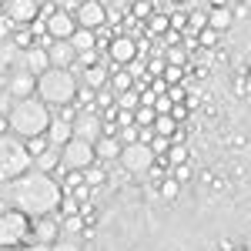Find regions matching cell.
I'll return each instance as SVG.
<instances>
[{
  "mask_svg": "<svg viewBox=\"0 0 251 251\" xmlns=\"http://www.w3.org/2000/svg\"><path fill=\"white\" fill-rule=\"evenodd\" d=\"M151 131H154L157 137H171L174 131H177V121H174L171 114H157L154 124H151Z\"/></svg>",
  "mask_w": 251,
  "mask_h": 251,
  "instance_id": "24",
  "label": "cell"
},
{
  "mask_svg": "<svg viewBox=\"0 0 251 251\" xmlns=\"http://www.w3.org/2000/svg\"><path fill=\"white\" fill-rule=\"evenodd\" d=\"M7 3V17L14 20V24H34L37 17V0H3Z\"/></svg>",
  "mask_w": 251,
  "mask_h": 251,
  "instance_id": "15",
  "label": "cell"
},
{
  "mask_svg": "<svg viewBox=\"0 0 251 251\" xmlns=\"http://www.w3.org/2000/svg\"><path fill=\"white\" fill-rule=\"evenodd\" d=\"M80 228H84V218H80V214H67L64 225H60V231H64V234H77Z\"/></svg>",
  "mask_w": 251,
  "mask_h": 251,
  "instance_id": "32",
  "label": "cell"
},
{
  "mask_svg": "<svg viewBox=\"0 0 251 251\" xmlns=\"http://www.w3.org/2000/svg\"><path fill=\"white\" fill-rule=\"evenodd\" d=\"M168 157H171V164L181 168V164L188 161V148H181V144H177V148H168Z\"/></svg>",
  "mask_w": 251,
  "mask_h": 251,
  "instance_id": "38",
  "label": "cell"
},
{
  "mask_svg": "<svg viewBox=\"0 0 251 251\" xmlns=\"http://www.w3.org/2000/svg\"><path fill=\"white\" fill-rule=\"evenodd\" d=\"M171 3H184V0H171Z\"/></svg>",
  "mask_w": 251,
  "mask_h": 251,
  "instance_id": "52",
  "label": "cell"
},
{
  "mask_svg": "<svg viewBox=\"0 0 251 251\" xmlns=\"http://www.w3.org/2000/svg\"><path fill=\"white\" fill-rule=\"evenodd\" d=\"M24 148H27V154H30V161H34V157H40L47 148H50V141H47L44 134H34V137H27V144H24Z\"/></svg>",
  "mask_w": 251,
  "mask_h": 251,
  "instance_id": "26",
  "label": "cell"
},
{
  "mask_svg": "<svg viewBox=\"0 0 251 251\" xmlns=\"http://www.w3.org/2000/svg\"><path fill=\"white\" fill-rule=\"evenodd\" d=\"M117 141H121V144H134L137 141V124H131V127H117Z\"/></svg>",
  "mask_w": 251,
  "mask_h": 251,
  "instance_id": "35",
  "label": "cell"
},
{
  "mask_svg": "<svg viewBox=\"0 0 251 251\" xmlns=\"http://www.w3.org/2000/svg\"><path fill=\"white\" fill-rule=\"evenodd\" d=\"M94 44H97L94 30H84V27H77V30L71 34V47H74L77 54H87V50H94Z\"/></svg>",
  "mask_w": 251,
  "mask_h": 251,
  "instance_id": "23",
  "label": "cell"
},
{
  "mask_svg": "<svg viewBox=\"0 0 251 251\" xmlns=\"http://www.w3.org/2000/svg\"><path fill=\"white\" fill-rule=\"evenodd\" d=\"M121 148H124V144H121V141H117V137H97L94 141V157L97 161H117V157H121Z\"/></svg>",
  "mask_w": 251,
  "mask_h": 251,
  "instance_id": "19",
  "label": "cell"
},
{
  "mask_svg": "<svg viewBox=\"0 0 251 251\" xmlns=\"http://www.w3.org/2000/svg\"><path fill=\"white\" fill-rule=\"evenodd\" d=\"M57 117H60V121H74V117H77V107H74V104H64Z\"/></svg>",
  "mask_w": 251,
  "mask_h": 251,
  "instance_id": "43",
  "label": "cell"
},
{
  "mask_svg": "<svg viewBox=\"0 0 251 251\" xmlns=\"http://www.w3.org/2000/svg\"><path fill=\"white\" fill-rule=\"evenodd\" d=\"M50 251H80V248H77V241H60L57 238V245H50Z\"/></svg>",
  "mask_w": 251,
  "mask_h": 251,
  "instance_id": "42",
  "label": "cell"
},
{
  "mask_svg": "<svg viewBox=\"0 0 251 251\" xmlns=\"http://www.w3.org/2000/svg\"><path fill=\"white\" fill-rule=\"evenodd\" d=\"M77 77L74 71H60V67H47L37 77V91L34 97L44 100V104H54V107H64V104H74V94H77Z\"/></svg>",
  "mask_w": 251,
  "mask_h": 251,
  "instance_id": "3",
  "label": "cell"
},
{
  "mask_svg": "<svg viewBox=\"0 0 251 251\" xmlns=\"http://www.w3.org/2000/svg\"><path fill=\"white\" fill-rule=\"evenodd\" d=\"M198 44L214 47V44H218V30H211V27H201V30H198Z\"/></svg>",
  "mask_w": 251,
  "mask_h": 251,
  "instance_id": "34",
  "label": "cell"
},
{
  "mask_svg": "<svg viewBox=\"0 0 251 251\" xmlns=\"http://www.w3.org/2000/svg\"><path fill=\"white\" fill-rule=\"evenodd\" d=\"M107 77H111V71H107L104 64H91V67H84V74H80V87L100 91V87H107Z\"/></svg>",
  "mask_w": 251,
  "mask_h": 251,
  "instance_id": "18",
  "label": "cell"
},
{
  "mask_svg": "<svg viewBox=\"0 0 251 251\" xmlns=\"http://www.w3.org/2000/svg\"><path fill=\"white\" fill-rule=\"evenodd\" d=\"M57 238H60V221L57 218H50V214L37 218V225H34V241H37V245H54Z\"/></svg>",
  "mask_w": 251,
  "mask_h": 251,
  "instance_id": "16",
  "label": "cell"
},
{
  "mask_svg": "<svg viewBox=\"0 0 251 251\" xmlns=\"http://www.w3.org/2000/svg\"><path fill=\"white\" fill-rule=\"evenodd\" d=\"M154 107H151V104H137V111H134V124L137 127H151V124H154Z\"/></svg>",
  "mask_w": 251,
  "mask_h": 251,
  "instance_id": "27",
  "label": "cell"
},
{
  "mask_svg": "<svg viewBox=\"0 0 251 251\" xmlns=\"http://www.w3.org/2000/svg\"><path fill=\"white\" fill-rule=\"evenodd\" d=\"M3 91H7V97H14V100L34 97V91H37V77H34L30 71H24V67H14V74L3 80Z\"/></svg>",
  "mask_w": 251,
  "mask_h": 251,
  "instance_id": "9",
  "label": "cell"
},
{
  "mask_svg": "<svg viewBox=\"0 0 251 251\" xmlns=\"http://www.w3.org/2000/svg\"><path fill=\"white\" fill-rule=\"evenodd\" d=\"M20 67L30 71L34 77H40V74L50 67V60H47V47H27V50H20Z\"/></svg>",
  "mask_w": 251,
  "mask_h": 251,
  "instance_id": "14",
  "label": "cell"
},
{
  "mask_svg": "<svg viewBox=\"0 0 251 251\" xmlns=\"http://www.w3.org/2000/svg\"><path fill=\"white\" fill-rule=\"evenodd\" d=\"M137 104H141V94H137V91L117 94V107H121V111H137Z\"/></svg>",
  "mask_w": 251,
  "mask_h": 251,
  "instance_id": "29",
  "label": "cell"
},
{
  "mask_svg": "<svg viewBox=\"0 0 251 251\" xmlns=\"http://www.w3.org/2000/svg\"><path fill=\"white\" fill-rule=\"evenodd\" d=\"M30 168H34V171H40V174L60 171V168H64V164H60V151H57V148H47L40 157H34V161H30Z\"/></svg>",
  "mask_w": 251,
  "mask_h": 251,
  "instance_id": "20",
  "label": "cell"
},
{
  "mask_svg": "<svg viewBox=\"0 0 251 251\" xmlns=\"http://www.w3.org/2000/svg\"><path fill=\"white\" fill-rule=\"evenodd\" d=\"M161 37H164V44H168V47H177V40H181V34H177V30H171V27H168V30H164V34H161Z\"/></svg>",
  "mask_w": 251,
  "mask_h": 251,
  "instance_id": "44",
  "label": "cell"
},
{
  "mask_svg": "<svg viewBox=\"0 0 251 251\" xmlns=\"http://www.w3.org/2000/svg\"><path fill=\"white\" fill-rule=\"evenodd\" d=\"M211 7H228V0H211Z\"/></svg>",
  "mask_w": 251,
  "mask_h": 251,
  "instance_id": "49",
  "label": "cell"
},
{
  "mask_svg": "<svg viewBox=\"0 0 251 251\" xmlns=\"http://www.w3.org/2000/svg\"><path fill=\"white\" fill-rule=\"evenodd\" d=\"M94 100H97V107L104 111V107H114L117 104V97H114V91L111 87H100V91H94Z\"/></svg>",
  "mask_w": 251,
  "mask_h": 251,
  "instance_id": "31",
  "label": "cell"
},
{
  "mask_svg": "<svg viewBox=\"0 0 251 251\" xmlns=\"http://www.w3.org/2000/svg\"><path fill=\"white\" fill-rule=\"evenodd\" d=\"M177 194H181V184H177L174 177H168V181L161 184V198H168V201H171V198H177Z\"/></svg>",
  "mask_w": 251,
  "mask_h": 251,
  "instance_id": "36",
  "label": "cell"
},
{
  "mask_svg": "<svg viewBox=\"0 0 251 251\" xmlns=\"http://www.w3.org/2000/svg\"><path fill=\"white\" fill-rule=\"evenodd\" d=\"M94 144H87V141H77V137H71L64 148H60V164L67 168V171H84L87 164H94Z\"/></svg>",
  "mask_w": 251,
  "mask_h": 251,
  "instance_id": "6",
  "label": "cell"
},
{
  "mask_svg": "<svg viewBox=\"0 0 251 251\" xmlns=\"http://www.w3.org/2000/svg\"><path fill=\"white\" fill-rule=\"evenodd\" d=\"M171 117H174V121L188 117V107H184V104H171Z\"/></svg>",
  "mask_w": 251,
  "mask_h": 251,
  "instance_id": "45",
  "label": "cell"
},
{
  "mask_svg": "<svg viewBox=\"0 0 251 251\" xmlns=\"http://www.w3.org/2000/svg\"><path fill=\"white\" fill-rule=\"evenodd\" d=\"M71 127H74V137L87 141V144H94L97 137L104 134V124H100L97 111H77V117L71 121Z\"/></svg>",
  "mask_w": 251,
  "mask_h": 251,
  "instance_id": "10",
  "label": "cell"
},
{
  "mask_svg": "<svg viewBox=\"0 0 251 251\" xmlns=\"http://www.w3.org/2000/svg\"><path fill=\"white\" fill-rule=\"evenodd\" d=\"M117 161L124 164V171L141 174V171H151V164H154V151H151L148 144L134 141V144H124V148H121V157H117Z\"/></svg>",
  "mask_w": 251,
  "mask_h": 251,
  "instance_id": "7",
  "label": "cell"
},
{
  "mask_svg": "<svg viewBox=\"0 0 251 251\" xmlns=\"http://www.w3.org/2000/svg\"><path fill=\"white\" fill-rule=\"evenodd\" d=\"M77 27H84V30H100L104 24H107V7L100 3V0H84L77 7Z\"/></svg>",
  "mask_w": 251,
  "mask_h": 251,
  "instance_id": "11",
  "label": "cell"
},
{
  "mask_svg": "<svg viewBox=\"0 0 251 251\" xmlns=\"http://www.w3.org/2000/svg\"><path fill=\"white\" fill-rule=\"evenodd\" d=\"M231 24H234L231 7H211V10H208V27H211V30L221 34V30H228Z\"/></svg>",
  "mask_w": 251,
  "mask_h": 251,
  "instance_id": "21",
  "label": "cell"
},
{
  "mask_svg": "<svg viewBox=\"0 0 251 251\" xmlns=\"http://www.w3.org/2000/svg\"><path fill=\"white\" fill-rule=\"evenodd\" d=\"M24 251H50V245H37V241H34V245H27Z\"/></svg>",
  "mask_w": 251,
  "mask_h": 251,
  "instance_id": "48",
  "label": "cell"
},
{
  "mask_svg": "<svg viewBox=\"0 0 251 251\" xmlns=\"http://www.w3.org/2000/svg\"><path fill=\"white\" fill-rule=\"evenodd\" d=\"M151 107H154V114H171V97H168V94H157Z\"/></svg>",
  "mask_w": 251,
  "mask_h": 251,
  "instance_id": "37",
  "label": "cell"
},
{
  "mask_svg": "<svg viewBox=\"0 0 251 251\" xmlns=\"http://www.w3.org/2000/svg\"><path fill=\"white\" fill-rule=\"evenodd\" d=\"M47 60H50V67L71 71L74 60H77V50L71 47V40H50V44H47Z\"/></svg>",
  "mask_w": 251,
  "mask_h": 251,
  "instance_id": "12",
  "label": "cell"
},
{
  "mask_svg": "<svg viewBox=\"0 0 251 251\" xmlns=\"http://www.w3.org/2000/svg\"><path fill=\"white\" fill-rule=\"evenodd\" d=\"M174 171H177V177H174V181H177V184H181V181H188V177H191V171H188V168H174Z\"/></svg>",
  "mask_w": 251,
  "mask_h": 251,
  "instance_id": "47",
  "label": "cell"
},
{
  "mask_svg": "<svg viewBox=\"0 0 251 251\" xmlns=\"http://www.w3.org/2000/svg\"><path fill=\"white\" fill-rule=\"evenodd\" d=\"M30 171V154L17 137L0 134V181H14Z\"/></svg>",
  "mask_w": 251,
  "mask_h": 251,
  "instance_id": "4",
  "label": "cell"
},
{
  "mask_svg": "<svg viewBox=\"0 0 251 251\" xmlns=\"http://www.w3.org/2000/svg\"><path fill=\"white\" fill-rule=\"evenodd\" d=\"M80 184H84V174L80 171H67L64 174V188H60V191H74V188H80Z\"/></svg>",
  "mask_w": 251,
  "mask_h": 251,
  "instance_id": "33",
  "label": "cell"
},
{
  "mask_svg": "<svg viewBox=\"0 0 251 251\" xmlns=\"http://www.w3.org/2000/svg\"><path fill=\"white\" fill-rule=\"evenodd\" d=\"M47 141H50V148H64L71 137H74V127H71V121H60V117H50V124H47Z\"/></svg>",
  "mask_w": 251,
  "mask_h": 251,
  "instance_id": "17",
  "label": "cell"
},
{
  "mask_svg": "<svg viewBox=\"0 0 251 251\" xmlns=\"http://www.w3.org/2000/svg\"><path fill=\"white\" fill-rule=\"evenodd\" d=\"M10 30H14V20L7 17V14H0V44L10 37Z\"/></svg>",
  "mask_w": 251,
  "mask_h": 251,
  "instance_id": "39",
  "label": "cell"
},
{
  "mask_svg": "<svg viewBox=\"0 0 251 251\" xmlns=\"http://www.w3.org/2000/svg\"><path fill=\"white\" fill-rule=\"evenodd\" d=\"M168 27H171V24H168V14H164V10H154V14L148 17V30H151V34H164Z\"/></svg>",
  "mask_w": 251,
  "mask_h": 251,
  "instance_id": "28",
  "label": "cell"
},
{
  "mask_svg": "<svg viewBox=\"0 0 251 251\" xmlns=\"http://www.w3.org/2000/svg\"><path fill=\"white\" fill-rule=\"evenodd\" d=\"M7 124H10V131L20 134V137L44 134L47 124H50V111H47V104L37 100V97H24V100H14V104H10Z\"/></svg>",
  "mask_w": 251,
  "mask_h": 251,
  "instance_id": "2",
  "label": "cell"
},
{
  "mask_svg": "<svg viewBox=\"0 0 251 251\" xmlns=\"http://www.w3.org/2000/svg\"><path fill=\"white\" fill-rule=\"evenodd\" d=\"M44 30H47L50 40H71V34L77 30V20H74V14H67V10H50L44 17Z\"/></svg>",
  "mask_w": 251,
  "mask_h": 251,
  "instance_id": "8",
  "label": "cell"
},
{
  "mask_svg": "<svg viewBox=\"0 0 251 251\" xmlns=\"http://www.w3.org/2000/svg\"><path fill=\"white\" fill-rule=\"evenodd\" d=\"M3 184H7V201L14 204V211L27 214V218L54 214L60 208V198H64L57 181L40 171H27L14 181H3Z\"/></svg>",
  "mask_w": 251,
  "mask_h": 251,
  "instance_id": "1",
  "label": "cell"
},
{
  "mask_svg": "<svg viewBox=\"0 0 251 251\" xmlns=\"http://www.w3.org/2000/svg\"><path fill=\"white\" fill-rule=\"evenodd\" d=\"M30 218L20 211H0V248H7V245H20L27 231H30V225H27Z\"/></svg>",
  "mask_w": 251,
  "mask_h": 251,
  "instance_id": "5",
  "label": "cell"
},
{
  "mask_svg": "<svg viewBox=\"0 0 251 251\" xmlns=\"http://www.w3.org/2000/svg\"><path fill=\"white\" fill-rule=\"evenodd\" d=\"M107 50H111V57H114V67H127V64L137 60V44L131 37H114L107 44Z\"/></svg>",
  "mask_w": 251,
  "mask_h": 251,
  "instance_id": "13",
  "label": "cell"
},
{
  "mask_svg": "<svg viewBox=\"0 0 251 251\" xmlns=\"http://www.w3.org/2000/svg\"><path fill=\"white\" fill-rule=\"evenodd\" d=\"M134 14H137V17H144V20H148L151 14H154V7H151L148 0H141V3H134Z\"/></svg>",
  "mask_w": 251,
  "mask_h": 251,
  "instance_id": "41",
  "label": "cell"
},
{
  "mask_svg": "<svg viewBox=\"0 0 251 251\" xmlns=\"http://www.w3.org/2000/svg\"><path fill=\"white\" fill-rule=\"evenodd\" d=\"M151 94H168V84L161 77H154V84H151Z\"/></svg>",
  "mask_w": 251,
  "mask_h": 251,
  "instance_id": "46",
  "label": "cell"
},
{
  "mask_svg": "<svg viewBox=\"0 0 251 251\" xmlns=\"http://www.w3.org/2000/svg\"><path fill=\"white\" fill-rule=\"evenodd\" d=\"M168 64H174V67H184V50H181V47H171V50H168Z\"/></svg>",
  "mask_w": 251,
  "mask_h": 251,
  "instance_id": "40",
  "label": "cell"
},
{
  "mask_svg": "<svg viewBox=\"0 0 251 251\" xmlns=\"http://www.w3.org/2000/svg\"><path fill=\"white\" fill-rule=\"evenodd\" d=\"M107 87H111L114 97H117V94H124V91H134V77H131L124 67H114V74L107 77Z\"/></svg>",
  "mask_w": 251,
  "mask_h": 251,
  "instance_id": "22",
  "label": "cell"
},
{
  "mask_svg": "<svg viewBox=\"0 0 251 251\" xmlns=\"http://www.w3.org/2000/svg\"><path fill=\"white\" fill-rule=\"evenodd\" d=\"M0 94H3V74H0Z\"/></svg>",
  "mask_w": 251,
  "mask_h": 251,
  "instance_id": "51",
  "label": "cell"
},
{
  "mask_svg": "<svg viewBox=\"0 0 251 251\" xmlns=\"http://www.w3.org/2000/svg\"><path fill=\"white\" fill-rule=\"evenodd\" d=\"M84 184H87V188H94V184H104V181H107V171H104V164H87V168H84Z\"/></svg>",
  "mask_w": 251,
  "mask_h": 251,
  "instance_id": "25",
  "label": "cell"
},
{
  "mask_svg": "<svg viewBox=\"0 0 251 251\" xmlns=\"http://www.w3.org/2000/svg\"><path fill=\"white\" fill-rule=\"evenodd\" d=\"M181 77H184V67H174V64H164V71H161V80L171 87V84H181Z\"/></svg>",
  "mask_w": 251,
  "mask_h": 251,
  "instance_id": "30",
  "label": "cell"
},
{
  "mask_svg": "<svg viewBox=\"0 0 251 251\" xmlns=\"http://www.w3.org/2000/svg\"><path fill=\"white\" fill-rule=\"evenodd\" d=\"M0 7H3V0H0Z\"/></svg>",
  "mask_w": 251,
  "mask_h": 251,
  "instance_id": "53",
  "label": "cell"
},
{
  "mask_svg": "<svg viewBox=\"0 0 251 251\" xmlns=\"http://www.w3.org/2000/svg\"><path fill=\"white\" fill-rule=\"evenodd\" d=\"M7 127H10V124H7V121H3V117H0V134H3V131H7Z\"/></svg>",
  "mask_w": 251,
  "mask_h": 251,
  "instance_id": "50",
  "label": "cell"
}]
</instances>
